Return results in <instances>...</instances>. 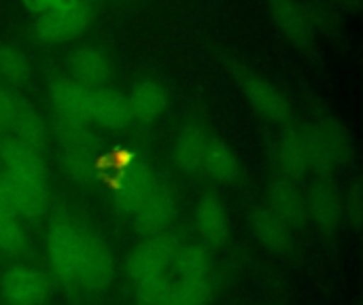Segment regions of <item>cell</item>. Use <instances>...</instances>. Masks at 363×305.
I'll return each instance as SVG.
<instances>
[{
	"instance_id": "6da1fadb",
	"label": "cell",
	"mask_w": 363,
	"mask_h": 305,
	"mask_svg": "<svg viewBox=\"0 0 363 305\" xmlns=\"http://www.w3.org/2000/svg\"><path fill=\"white\" fill-rule=\"evenodd\" d=\"M181 244L174 236L157 234L138 244L128 257V278L134 293L147 305H157L170 287L168 270L177 259Z\"/></svg>"
},
{
	"instance_id": "7a4b0ae2",
	"label": "cell",
	"mask_w": 363,
	"mask_h": 305,
	"mask_svg": "<svg viewBox=\"0 0 363 305\" xmlns=\"http://www.w3.org/2000/svg\"><path fill=\"white\" fill-rule=\"evenodd\" d=\"M83 251V229L70 221L53 223L47 238V253L53 272L64 284H77Z\"/></svg>"
},
{
	"instance_id": "3957f363",
	"label": "cell",
	"mask_w": 363,
	"mask_h": 305,
	"mask_svg": "<svg viewBox=\"0 0 363 305\" xmlns=\"http://www.w3.org/2000/svg\"><path fill=\"white\" fill-rule=\"evenodd\" d=\"M115 280V259L106 242L89 231H83V251L77 284L91 293H104Z\"/></svg>"
},
{
	"instance_id": "277c9868",
	"label": "cell",
	"mask_w": 363,
	"mask_h": 305,
	"mask_svg": "<svg viewBox=\"0 0 363 305\" xmlns=\"http://www.w3.org/2000/svg\"><path fill=\"white\" fill-rule=\"evenodd\" d=\"M51 293L49 278L32 267H15L0 280V295L9 305H40Z\"/></svg>"
},
{
	"instance_id": "5b68a950",
	"label": "cell",
	"mask_w": 363,
	"mask_h": 305,
	"mask_svg": "<svg viewBox=\"0 0 363 305\" xmlns=\"http://www.w3.org/2000/svg\"><path fill=\"white\" fill-rule=\"evenodd\" d=\"M91 21V11L87 2L64 8V11H49L40 15L34 23V32L43 42H66L77 38Z\"/></svg>"
},
{
	"instance_id": "8992f818",
	"label": "cell",
	"mask_w": 363,
	"mask_h": 305,
	"mask_svg": "<svg viewBox=\"0 0 363 305\" xmlns=\"http://www.w3.org/2000/svg\"><path fill=\"white\" fill-rule=\"evenodd\" d=\"M0 172L47 183L49 170L45 155L36 153L28 144L15 140L9 134H0Z\"/></svg>"
},
{
	"instance_id": "52a82bcc",
	"label": "cell",
	"mask_w": 363,
	"mask_h": 305,
	"mask_svg": "<svg viewBox=\"0 0 363 305\" xmlns=\"http://www.w3.org/2000/svg\"><path fill=\"white\" fill-rule=\"evenodd\" d=\"M174 214H177L174 197L170 189L157 178L147 200L134 212V225L140 234L153 238L157 234H164V229L172 223Z\"/></svg>"
},
{
	"instance_id": "ba28073f",
	"label": "cell",
	"mask_w": 363,
	"mask_h": 305,
	"mask_svg": "<svg viewBox=\"0 0 363 305\" xmlns=\"http://www.w3.org/2000/svg\"><path fill=\"white\" fill-rule=\"evenodd\" d=\"M242 91H245V98L249 100L251 108L262 119H266L270 123H281L291 113L289 100L285 98V93L277 85H272L270 81H266L262 76H249L242 83Z\"/></svg>"
},
{
	"instance_id": "9c48e42d",
	"label": "cell",
	"mask_w": 363,
	"mask_h": 305,
	"mask_svg": "<svg viewBox=\"0 0 363 305\" xmlns=\"http://www.w3.org/2000/svg\"><path fill=\"white\" fill-rule=\"evenodd\" d=\"M6 193L11 197V204L15 208V214H23L28 219H36L47 210L49 204V187L47 183L15 176L9 172H0Z\"/></svg>"
},
{
	"instance_id": "30bf717a",
	"label": "cell",
	"mask_w": 363,
	"mask_h": 305,
	"mask_svg": "<svg viewBox=\"0 0 363 305\" xmlns=\"http://www.w3.org/2000/svg\"><path fill=\"white\" fill-rule=\"evenodd\" d=\"M157 176L153 170L143 163V166H132L130 170H123L117 180H113V189L117 191V208L123 214L134 217V212L140 208V204L147 200L155 185Z\"/></svg>"
},
{
	"instance_id": "8fae6325",
	"label": "cell",
	"mask_w": 363,
	"mask_h": 305,
	"mask_svg": "<svg viewBox=\"0 0 363 305\" xmlns=\"http://www.w3.org/2000/svg\"><path fill=\"white\" fill-rule=\"evenodd\" d=\"M200 174L215 183H232L240 174V163H238L236 153L213 134H206V140L202 146Z\"/></svg>"
},
{
	"instance_id": "7c38bea8",
	"label": "cell",
	"mask_w": 363,
	"mask_h": 305,
	"mask_svg": "<svg viewBox=\"0 0 363 305\" xmlns=\"http://www.w3.org/2000/svg\"><path fill=\"white\" fill-rule=\"evenodd\" d=\"M49 96L55 113L91 121V89L70 76H57L49 83Z\"/></svg>"
},
{
	"instance_id": "4fadbf2b",
	"label": "cell",
	"mask_w": 363,
	"mask_h": 305,
	"mask_svg": "<svg viewBox=\"0 0 363 305\" xmlns=\"http://www.w3.org/2000/svg\"><path fill=\"white\" fill-rule=\"evenodd\" d=\"M2 134L13 136L15 140L28 144L30 149H34L36 153L47 157V127H45V121L38 117V113L32 108V104L23 96H19L13 119L9 123L6 132H2Z\"/></svg>"
},
{
	"instance_id": "5bb4252c",
	"label": "cell",
	"mask_w": 363,
	"mask_h": 305,
	"mask_svg": "<svg viewBox=\"0 0 363 305\" xmlns=\"http://www.w3.org/2000/svg\"><path fill=\"white\" fill-rule=\"evenodd\" d=\"M306 200V217L323 231H334L342 221V200L334 185L317 183L308 191Z\"/></svg>"
},
{
	"instance_id": "9a60e30c",
	"label": "cell",
	"mask_w": 363,
	"mask_h": 305,
	"mask_svg": "<svg viewBox=\"0 0 363 305\" xmlns=\"http://www.w3.org/2000/svg\"><path fill=\"white\" fill-rule=\"evenodd\" d=\"M196 229L208 246H221L228 240L230 217L219 197L206 195L200 200L196 208Z\"/></svg>"
},
{
	"instance_id": "2e32d148",
	"label": "cell",
	"mask_w": 363,
	"mask_h": 305,
	"mask_svg": "<svg viewBox=\"0 0 363 305\" xmlns=\"http://www.w3.org/2000/svg\"><path fill=\"white\" fill-rule=\"evenodd\" d=\"M70 79L81 83L87 89H100L111 76V64L104 53L98 49H79L68 57Z\"/></svg>"
},
{
	"instance_id": "e0dca14e",
	"label": "cell",
	"mask_w": 363,
	"mask_h": 305,
	"mask_svg": "<svg viewBox=\"0 0 363 305\" xmlns=\"http://www.w3.org/2000/svg\"><path fill=\"white\" fill-rule=\"evenodd\" d=\"M91 121L111 130L128 127L132 123L128 98L106 87L94 89L91 91Z\"/></svg>"
},
{
	"instance_id": "ac0fdd59",
	"label": "cell",
	"mask_w": 363,
	"mask_h": 305,
	"mask_svg": "<svg viewBox=\"0 0 363 305\" xmlns=\"http://www.w3.org/2000/svg\"><path fill=\"white\" fill-rule=\"evenodd\" d=\"M270 210L277 212L289 227H302L308 221L306 200L287 178H279L270 185Z\"/></svg>"
},
{
	"instance_id": "d6986e66",
	"label": "cell",
	"mask_w": 363,
	"mask_h": 305,
	"mask_svg": "<svg viewBox=\"0 0 363 305\" xmlns=\"http://www.w3.org/2000/svg\"><path fill=\"white\" fill-rule=\"evenodd\" d=\"M270 11L283 34L298 47H306L313 40L311 21L304 8L296 0H270Z\"/></svg>"
},
{
	"instance_id": "ffe728a7",
	"label": "cell",
	"mask_w": 363,
	"mask_h": 305,
	"mask_svg": "<svg viewBox=\"0 0 363 305\" xmlns=\"http://www.w3.org/2000/svg\"><path fill=\"white\" fill-rule=\"evenodd\" d=\"M132 121L151 123L166 108V91L157 81H140L128 96Z\"/></svg>"
},
{
	"instance_id": "44dd1931",
	"label": "cell",
	"mask_w": 363,
	"mask_h": 305,
	"mask_svg": "<svg viewBox=\"0 0 363 305\" xmlns=\"http://www.w3.org/2000/svg\"><path fill=\"white\" fill-rule=\"evenodd\" d=\"M253 236L272 253H287L291 246V227L270 208L257 210L251 219Z\"/></svg>"
},
{
	"instance_id": "7402d4cb",
	"label": "cell",
	"mask_w": 363,
	"mask_h": 305,
	"mask_svg": "<svg viewBox=\"0 0 363 305\" xmlns=\"http://www.w3.org/2000/svg\"><path fill=\"white\" fill-rule=\"evenodd\" d=\"M172 270L177 272L179 280H198V282L215 284V263L204 246L198 244L181 246L172 263Z\"/></svg>"
},
{
	"instance_id": "603a6c76",
	"label": "cell",
	"mask_w": 363,
	"mask_h": 305,
	"mask_svg": "<svg viewBox=\"0 0 363 305\" xmlns=\"http://www.w3.org/2000/svg\"><path fill=\"white\" fill-rule=\"evenodd\" d=\"M279 163L289 176H304L311 170V153L304 130H289L279 142Z\"/></svg>"
},
{
	"instance_id": "cb8c5ba5",
	"label": "cell",
	"mask_w": 363,
	"mask_h": 305,
	"mask_svg": "<svg viewBox=\"0 0 363 305\" xmlns=\"http://www.w3.org/2000/svg\"><path fill=\"white\" fill-rule=\"evenodd\" d=\"M62 168L74 183L87 185L102 178V168L98 166V153L94 146H77L64 149L62 153Z\"/></svg>"
},
{
	"instance_id": "d4e9b609",
	"label": "cell",
	"mask_w": 363,
	"mask_h": 305,
	"mask_svg": "<svg viewBox=\"0 0 363 305\" xmlns=\"http://www.w3.org/2000/svg\"><path fill=\"white\" fill-rule=\"evenodd\" d=\"M213 282L177 280L170 282L168 291L157 305H208L213 297Z\"/></svg>"
},
{
	"instance_id": "484cf974",
	"label": "cell",
	"mask_w": 363,
	"mask_h": 305,
	"mask_svg": "<svg viewBox=\"0 0 363 305\" xmlns=\"http://www.w3.org/2000/svg\"><path fill=\"white\" fill-rule=\"evenodd\" d=\"M206 134H208L206 130L189 127L179 136V140L174 144V159L183 172L200 174V155H202Z\"/></svg>"
},
{
	"instance_id": "4316f807",
	"label": "cell",
	"mask_w": 363,
	"mask_h": 305,
	"mask_svg": "<svg viewBox=\"0 0 363 305\" xmlns=\"http://www.w3.org/2000/svg\"><path fill=\"white\" fill-rule=\"evenodd\" d=\"M53 127H55V136L60 138L64 149H77V146H94V134L89 130V121L70 117V115H62L55 113L53 117Z\"/></svg>"
},
{
	"instance_id": "83f0119b",
	"label": "cell",
	"mask_w": 363,
	"mask_h": 305,
	"mask_svg": "<svg viewBox=\"0 0 363 305\" xmlns=\"http://www.w3.org/2000/svg\"><path fill=\"white\" fill-rule=\"evenodd\" d=\"M0 79L13 87L23 85L30 79V62L15 47H0Z\"/></svg>"
},
{
	"instance_id": "f1b7e54d",
	"label": "cell",
	"mask_w": 363,
	"mask_h": 305,
	"mask_svg": "<svg viewBox=\"0 0 363 305\" xmlns=\"http://www.w3.org/2000/svg\"><path fill=\"white\" fill-rule=\"evenodd\" d=\"M26 248L23 231L13 214L0 212V253L19 255Z\"/></svg>"
},
{
	"instance_id": "f546056e",
	"label": "cell",
	"mask_w": 363,
	"mask_h": 305,
	"mask_svg": "<svg viewBox=\"0 0 363 305\" xmlns=\"http://www.w3.org/2000/svg\"><path fill=\"white\" fill-rule=\"evenodd\" d=\"M21 93L9 89V87H0V134L6 132L11 119H13V113H15V106H17V100H19Z\"/></svg>"
},
{
	"instance_id": "4dcf8cb0",
	"label": "cell",
	"mask_w": 363,
	"mask_h": 305,
	"mask_svg": "<svg viewBox=\"0 0 363 305\" xmlns=\"http://www.w3.org/2000/svg\"><path fill=\"white\" fill-rule=\"evenodd\" d=\"M85 0H23L26 8H30L36 15H45L49 11H64L83 4Z\"/></svg>"
},
{
	"instance_id": "1f68e13d",
	"label": "cell",
	"mask_w": 363,
	"mask_h": 305,
	"mask_svg": "<svg viewBox=\"0 0 363 305\" xmlns=\"http://www.w3.org/2000/svg\"><path fill=\"white\" fill-rule=\"evenodd\" d=\"M0 212H6V214H13V217H17V214H15V208H13V204H11V197H9V193H6V187H4V180H2V176H0Z\"/></svg>"
}]
</instances>
